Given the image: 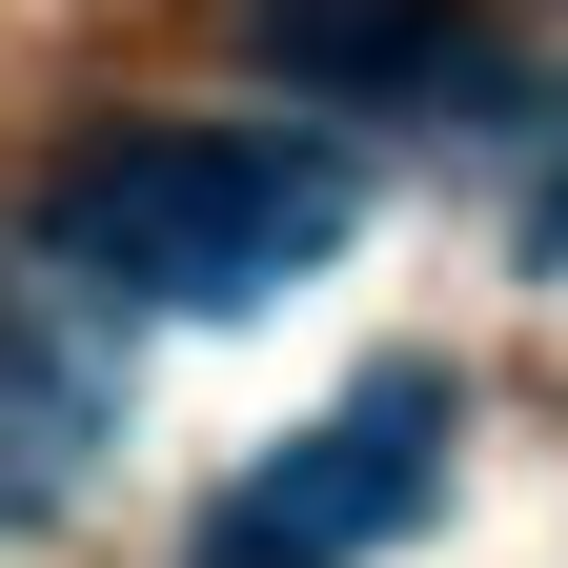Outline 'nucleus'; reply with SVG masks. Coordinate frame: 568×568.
<instances>
[{
	"mask_svg": "<svg viewBox=\"0 0 568 568\" xmlns=\"http://www.w3.org/2000/svg\"><path fill=\"white\" fill-rule=\"evenodd\" d=\"M366 183L325 142H244V122H122L41 183V264H82L102 305H163V325H224V305H284Z\"/></svg>",
	"mask_w": 568,
	"mask_h": 568,
	"instance_id": "1",
	"label": "nucleus"
},
{
	"mask_svg": "<svg viewBox=\"0 0 568 568\" xmlns=\"http://www.w3.org/2000/svg\"><path fill=\"white\" fill-rule=\"evenodd\" d=\"M426 487H447V386L386 366V386H345L305 447H264L224 508H203V568H366Z\"/></svg>",
	"mask_w": 568,
	"mask_h": 568,
	"instance_id": "2",
	"label": "nucleus"
},
{
	"mask_svg": "<svg viewBox=\"0 0 568 568\" xmlns=\"http://www.w3.org/2000/svg\"><path fill=\"white\" fill-rule=\"evenodd\" d=\"M244 61L305 82V102H447V82H487V41L447 0H244Z\"/></svg>",
	"mask_w": 568,
	"mask_h": 568,
	"instance_id": "3",
	"label": "nucleus"
},
{
	"mask_svg": "<svg viewBox=\"0 0 568 568\" xmlns=\"http://www.w3.org/2000/svg\"><path fill=\"white\" fill-rule=\"evenodd\" d=\"M82 447H102V386L82 366H0V508L82 487Z\"/></svg>",
	"mask_w": 568,
	"mask_h": 568,
	"instance_id": "4",
	"label": "nucleus"
}]
</instances>
